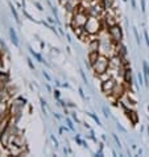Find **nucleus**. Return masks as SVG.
Returning a JSON list of instances; mask_svg holds the SVG:
<instances>
[{
	"instance_id": "f257e3e1",
	"label": "nucleus",
	"mask_w": 149,
	"mask_h": 157,
	"mask_svg": "<svg viewBox=\"0 0 149 157\" xmlns=\"http://www.w3.org/2000/svg\"><path fill=\"white\" fill-rule=\"evenodd\" d=\"M85 29H86L90 34L98 33V32L102 29V25H100L99 19H96L95 16H90L89 19H87V23H86V25H85Z\"/></svg>"
},
{
	"instance_id": "f03ea898",
	"label": "nucleus",
	"mask_w": 149,
	"mask_h": 157,
	"mask_svg": "<svg viewBox=\"0 0 149 157\" xmlns=\"http://www.w3.org/2000/svg\"><path fill=\"white\" fill-rule=\"evenodd\" d=\"M108 67H109V61L107 60L104 56H99V58H98V60L95 61V63L92 65V69L96 72V74L106 73L107 70H108Z\"/></svg>"
},
{
	"instance_id": "7ed1b4c3",
	"label": "nucleus",
	"mask_w": 149,
	"mask_h": 157,
	"mask_svg": "<svg viewBox=\"0 0 149 157\" xmlns=\"http://www.w3.org/2000/svg\"><path fill=\"white\" fill-rule=\"evenodd\" d=\"M109 38H111L112 41H114L115 44H119V42H121V38H123V33H121V29H120V26L116 24V25H112V26H109Z\"/></svg>"
},
{
	"instance_id": "20e7f679",
	"label": "nucleus",
	"mask_w": 149,
	"mask_h": 157,
	"mask_svg": "<svg viewBox=\"0 0 149 157\" xmlns=\"http://www.w3.org/2000/svg\"><path fill=\"white\" fill-rule=\"evenodd\" d=\"M115 87H116V82L114 79H111V78L103 81V83H102V91L106 92V94H112Z\"/></svg>"
},
{
	"instance_id": "39448f33",
	"label": "nucleus",
	"mask_w": 149,
	"mask_h": 157,
	"mask_svg": "<svg viewBox=\"0 0 149 157\" xmlns=\"http://www.w3.org/2000/svg\"><path fill=\"white\" fill-rule=\"evenodd\" d=\"M9 140H12V135H11V132L7 129V131H4L3 133L0 135V141H1V145L6 147V148H8V147H9Z\"/></svg>"
},
{
	"instance_id": "423d86ee",
	"label": "nucleus",
	"mask_w": 149,
	"mask_h": 157,
	"mask_svg": "<svg viewBox=\"0 0 149 157\" xmlns=\"http://www.w3.org/2000/svg\"><path fill=\"white\" fill-rule=\"evenodd\" d=\"M3 119L0 120V135L3 133L4 131H7L9 127V115H4V116H1Z\"/></svg>"
},
{
	"instance_id": "0eeeda50",
	"label": "nucleus",
	"mask_w": 149,
	"mask_h": 157,
	"mask_svg": "<svg viewBox=\"0 0 149 157\" xmlns=\"http://www.w3.org/2000/svg\"><path fill=\"white\" fill-rule=\"evenodd\" d=\"M89 48H90V51H99V48H100V41L99 40L90 41Z\"/></svg>"
},
{
	"instance_id": "6e6552de",
	"label": "nucleus",
	"mask_w": 149,
	"mask_h": 157,
	"mask_svg": "<svg viewBox=\"0 0 149 157\" xmlns=\"http://www.w3.org/2000/svg\"><path fill=\"white\" fill-rule=\"evenodd\" d=\"M99 58V51H90L89 53V62H90V65H94L95 63V61Z\"/></svg>"
},
{
	"instance_id": "1a4fd4ad",
	"label": "nucleus",
	"mask_w": 149,
	"mask_h": 157,
	"mask_svg": "<svg viewBox=\"0 0 149 157\" xmlns=\"http://www.w3.org/2000/svg\"><path fill=\"white\" fill-rule=\"evenodd\" d=\"M66 9L69 12H74L75 8H77V0H69L67 3H66Z\"/></svg>"
},
{
	"instance_id": "9d476101",
	"label": "nucleus",
	"mask_w": 149,
	"mask_h": 157,
	"mask_svg": "<svg viewBox=\"0 0 149 157\" xmlns=\"http://www.w3.org/2000/svg\"><path fill=\"white\" fill-rule=\"evenodd\" d=\"M124 81H125V83H127V85H129V86L132 85L131 69H125V72H124Z\"/></svg>"
},
{
	"instance_id": "9b49d317",
	"label": "nucleus",
	"mask_w": 149,
	"mask_h": 157,
	"mask_svg": "<svg viewBox=\"0 0 149 157\" xmlns=\"http://www.w3.org/2000/svg\"><path fill=\"white\" fill-rule=\"evenodd\" d=\"M127 115H128V117L131 119V122L133 124H137V122H139V116H137V114H136L135 111H128L127 112Z\"/></svg>"
},
{
	"instance_id": "f8f14e48",
	"label": "nucleus",
	"mask_w": 149,
	"mask_h": 157,
	"mask_svg": "<svg viewBox=\"0 0 149 157\" xmlns=\"http://www.w3.org/2000/svg\"><path fill=\"white\" fill-rule=\"evenodd\" d=\"M7 100H3V99H0V116H4V115L7 114Z\"/></svg>"
},
{
	"instance_id": "ddd939ff",
	"label": "nucleus",
	"mask_w": 149,
	"mask_h": 157,
	"mask_svg": "<svg viewBox=\"0 0 149 157\" xmlns=\"http://www.w3.org/2000/svg\"><path fill=\"white\" fill-rule=\"evenodd\" d=\"M9 36H11L12 42H13L15 45L17 46V45H19V41H17V36H16V32H15V29H13V28L9 29Z\"/></svg>"
},
{
	"instance_id": "4468645a",
	"label": "nucleus",
	"mask_w": 149,
	"mask_h": 157,
	"mask_svg": "<svg viewBox=\"0 0 149 157\" xmlns=\"http://www.w3.org/2000/svg\"><path fill=\"white\" fill-rule=\"evenodd\" d=\"M8 81H9L8 74H7L6 72H0V83H1V85H6Z\"/></svg>"
},
{
	"instance_id": "2eb2a0df",
	"label": "nucleus",
	"mask_w": 149,
	"mask_h": 157,
	"mask_svg": "<svg viewBox=\"0 0 149 157\" xmlns=\"http://www.w3.org/2000/svg\"><path fill=\"white\" fill-rule=\"evenodd\" d=\"M143 67H144V73H145V82L146 85H149V67L146 65V62H143Z\"/></svg>"
},
{
	"instance_id": "dca6fc26",
	"label": "nucleus",
	"mask_w": 149,
	"mask_h": 157,
	"mask_svg": "<svg viewBox=\"0 0 149 157\" xmlns=\"http://www.w3.org/2000/svg\"><path fill=\"white\" fill-rule=\"evenodd\" d=\"M106 23L108 24V26L116 25V21L114 20V16H107V17H106Z\"/></svg>"
},
{
	"instance_id": "f3484780",
	"label": "nucleus",
	"mask_w": 149,
	"mask_h": 157,
	"mask_svg": "<svg viewBox=\"0 0 149 157\" xmlns=\"http://www.w3.org/2000/svg\"><path fill=\"white\" fill-rule=\"evenodd\" d=\"M11 11H12V13H13V16H15V20L17 21V23H20V19H19V15H17V12H16V9H15V7L11 4Z\"/></svg>"
},
{
	"instance_id": "a211bd4d",
	"label": "nucleus",
	"mask_w": 149,
	"mask_h": 157,
	"mask_svg": "<svg viewBox=\"0 0 149 157\" xmlns=\"http://www.w3.org/2000/svg\"><path fill=\"white\" fill-rule=\"evenodd\" d=\"M29 50H30V53H32V54H33V57H36V58H37V60H38V61H40V62H44V61H42V58L40 57V54H37V53H36V51L33 50V49L30 48V49H29Z\"/></svg>"
},
{
	"instance_id": "6ab92c4d",
	"label": "nucleus",
	"mask_w": 149,
	"mask_h": 157,
	"mask_svg": "<svg viewBox=\"0 0 149 157\" xmlns=\"http://www.w3.org/2000/svg\"><path fill=\"white\" fill-rule=\"evenodd\" d=\"M23 11H24V15H25V16H26V17H28L29 20H32V21L35 20V19H32V16H30V15H29V13H28V12H26V11H25V9H24V8H23Z\"/></svg>"
},
{
	"instance_id": "aec40b11",
	"label": "nucleus",
	"mask_w": 149,
	"mask_h": 157,
	"mask_svg": "<svg viewBox=\"0 0 149 157\" xmlns=\"http://www.w3.org/2000/svg\"><path fill=\"white\" fill-rule=\"evenodd\" d=\"M89 115H90V116H91V117H92V119H94V120H95V122H96V123H98V124H100V122H99V119H98V117H96V116H95V115H94V114H89Z\"/></svg>"
},
{
	"instance_id": "412c9836",
	"label": "nucleus",
	"mask_w": 149,
	"mask_h": 157,
	"mask_svg": "<svg viewBox=\"0 0 149 157\" xmlns=\"http://www.w3.org/2000/svg\"><path fill=\"white\" fill-rule=\"evenodd\" d=\"M26 61H28V65H29V67H30L32 70H35V66H33V63H32V61L29 60V58H28V60H26Z\"/></svg>"
},
{
	"instance_id": "4be33fe9",
	"label": "nucleus",
	"mask_w": 149,
	"mask_h": 157,
	"mask_svg": "<svg viewBox=\"0 0 149 157\" xmlns=\"http://www.w3.org/2000/svg\"><path fill=\"white\" fill-rule=\"evenodd\" d=\"M144 34H145V40H146V44H148V46H149V37H148V33H146V32H144Z\"/></svg>"
},
{
	"instance_id": "5701e85b",
	"label": "nucleus",
	"mask_w": 149,
	"mask_h": 157,
	"mask_svg": "<svg viewBox=\"0 0 149 157\" xmlns=\"http://www.w3.org/2000/svg\"><path fill=\"white\" fill-rule=\"evenodd\" d=\"M67 1H69V0H60V3H61V4H62V6H63V7H65V6H66V3H67Z\"/></svg>"
},
{
	"instance_id": "b1692460",
	"label": "nucleus",
	"mask_w": 149,
	"mask_h": 157,
	"mask_svg": "<svg viewBox=\"0 0 149 157\" xmlns=\"http://www.w3.org/2000/svg\"><path fill=\"white\" fill-rule=\"evenodd\" d=\"M42 74H44V77H45L46 79H48V81H50V77H49V75H48V73H46V72H44Z\"/></svg>"
},
{
	"instance_id": "393cba45",
	"label": "nucleus",
	"mask_w": 149,
	"mask_h": 157,
	"mask_svg": "<svg viewBox=\"0 0 149 157\" xmlns=\"http://www.w3.org/2000/svg\"><path fill=\"white\" fill-rule=\"evenodd\" d=\"M141 7H143V11H145V0H141Z\"/></svg>"
},
{
	"instance_id": "a878e982",
	"label": "nucleus",
	"mask_w": 149,
	"mask_h": 157,
	"mask_svg": "<svg viewBox=\"0 0 149 157\" xmlns=\"http://www.w3.org/2000/svg\"><path fill=\"white\" fill-rule=\"evenodd\" d=\"M80 75H82V78H83L85 83H87V79H86V77H85V73H83V72H80Z\"/></svg>"
},
{
	"instance_id": "bb28decb",
	"label": "nucleus",
	"mask_w": 149,
	"mask_h": 157,
	"mask_svg": "<svg viewBox=\"0 0 149 157\" xmlns=\"http://www.w3.org/2000/svg\"><path fill=\"white\" fill-rule=\"evenodd\" d=\"M35 4H36V7H37V8L40 9V11H42V7H41V4H40V3H35Z\"/></svg>"
},
{
	"instance_id": "cd10ccee",
	"label": "nucleus",
	"mask_w": 149,
	"mask_h": 157,
	"mask_svg": "<svg viewBox=\"0 0 149 157\" xmlns=\"http://www.w3.org/2000/svg\"><path fill=\"white\" fill-rule=\"evenodd\" d=\"M79 95H80V97H82V98H83V99H85V94H83V91H82V89H79Z\"/></svg>"
},
{
	"instance_id": "c85d7f7f",
	"label": "nucleus",
	"mask_w": 149,
	"mask_h": 157,
	"mask_svg": "<svg viewBox=\"0 0 149 157\" xmlns=\"http://www.w3.org/2000/svg\"><path fill=\"white\" fill-rule=\"evenodd\" d=\"M118 128H119V129H120V131L125 132V129H124V128H123V127H121V126H120V124H118Z\"/></svg>"
},
{
	"instance_id": "c756f323",
	"label": "nucleus",
	"mask_w": 149,
	"mask_h": 157,
	"mask_svg": "<svg viewBox=\"0 0 149 157\" xmlns=\"http://www.w3.org/2000/svg\"><path fill=\"white\" fill-rule=\"evenodd\" d=\"M54 97L58 99V98H60V91H55V92H54Z\"/></svg>"
},
{
	"instance_id": "7c9ffc66",
	"label": "nucleus",
	"mask_w": 149,
	"mask_h": 157,
	"mask_svg": "<svg viewBox=\"0 0 149 157\" xmlns=\"http://www.w3.org/2000/svg\"><path fill=\"white\" fill-rule=\"evenodd\" d=\"M48 21H49V23H54V20H53L52 17H48Z\"/></svg>"
},
{
	"instance_id": "2f4dec72",
	"label": "nucleus",
	"mask_w": 149,
	"mask_h": 157,
	"mask_svg": "<svg viewBox=\"0 0 149 157\" xmlns=\"http://www.w3.org/2000/svg\"><path fill=\"white\" fill-rule=\"evenodd\" d=\"M132 6H133V7H136V3H135V0H132Z\"/></svg>"
}]
</instances>
